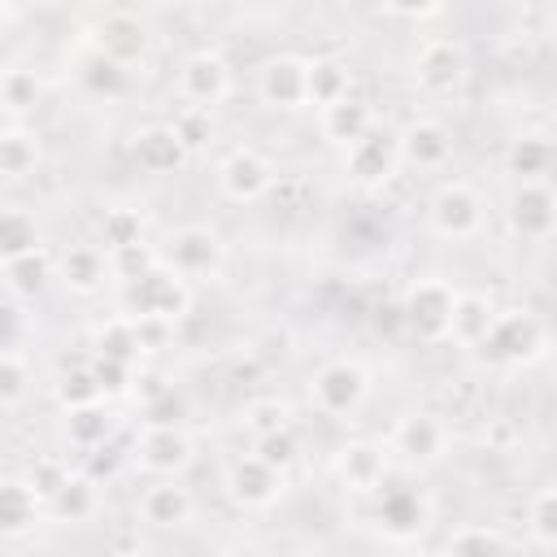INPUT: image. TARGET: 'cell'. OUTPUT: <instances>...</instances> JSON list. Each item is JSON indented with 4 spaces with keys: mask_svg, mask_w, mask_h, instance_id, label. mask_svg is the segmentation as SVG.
I'll return each instance as SVG.
<instances>
[{
    "mask_svg": "<svg viewBox=\"0 0 557 557\" xmlns=\"http://www.w3.org/2000/svg\"><path fill=\"white\" fill-rule=\"evenodd\" d=\"M444 557H505V540L496 527H483V522H470V527H457L444 544Z\"/></svg>",
    "mask_w": 557,
    "mask_h": 557,
    "instance_id": "8d00e7d4",
    "label": "cell"
},
{
    "mask_svg": "<svg viewBox=\"0 0 557 557\" xmlns=\"http://www.w3.org/2000/svg\"><path fill=\"white\" fill-rule=\"evenodd\" d=\"M109 435H113V413L104 409V400H100V405H87V409L65 413V440H70L74 448L96 453V448H104V444H109Z\"/></svg>",
    "mask_w": 557,
    "mask_h": 557,
    "instance_id": "836d02e7",
    "label": "cell"
},
{
    "mask_svg": "<svg viewBox=\"0 0 557 557\" xmlns=\"http://www.w3.org/2000/svg\"><path fill=\"white\" fill-rule=\"evenodd\" d=\"M548 348V326L540 322V313L531 309H500L487 339L479 344V357L496 370H518V366H531L540 361Z\"/></svg>",
    "mask_w": 557,
    "mask_h": 557,
    "instance_id": "7a4b0ae2",
    "label": "cell"
},
{
    "mask_svg": "<svg viewBox=\"0 0 557 557\" xmlns=\"http://www.w3.org/2000/svg\"><path fill=\"white\" fill-rule=\"evenodd\" d=\"M453 157V135L435 117H418L400 131V161L413 170H440Z\"/></svg>",
    "mask_w": 557,
    "mask_h": 557,
    "instance_id": "44dd1931",
    "label": "cell"
},
{
    "mask_svg": "<svg viewBox=\"0 0 557 557\" xmlns=\"http://www.w3.org/2000/svg\"><path fill=\"white\" fill-rule=\"evenodd\" d=\"M109 265H113V278H117V283H131V278H144V274H152L157 265H165V257H161L157 244L139 239V244H126V248L109 252Z\"/></svg>",
    "mask_w": 557,
    "mask_h": 557,
    "instance_id": "ab89813d",
    "label": "cell"
},
{
    "mask_svg": "<svg viewBox=\"0 0 557 557\" xmlns=\"http://www.w3.org/2000/svg\"><path fill=\"white\" fill-rule=\"evenodd\" d=\"M496 300L492 296H483V292H457V305H453V331H448V339H457V344H466V348H479L483 339H487V331H492V322H496Z\"/></svg>",
    "mask_w": 557,
    "mask_h": 557,
    "instance_id": "484cf974",
    "label": "cell"
},
{
    "mask_svg": "<svg viewBox=\"0 0 557 557\" xmlns=\"http://www.w3.org/2000/svg\"><path fill=\"white\" fill-rule=\"evenodd\" d=\"M131 157H135L139 170H148V174H174V170L187 161V148H183L178 135L170 131V122H161V126H144V131H135V139H131Z\"/></svg>",
    "mask_w": 557,
    "mask_h": 557,
    "instance_id": "603a6c76",
    "label": "cell"
},
{
    "mask_svg": "<svg viewBox=\"0 0 557 557\" xmlns=\"http://www.w3.org/2000/svg\"><path fill=\"white\" fill-rule=\"evenodd\" d=\"M218 187L226 200L235 205H248V200H261L270 187H274V161L252 148V144H239L231 148L222 161H218Z\"/></svg>",
    "mask_w": 557,
    "mask_h": 557,
    "instance_id": "4fadbf2b",
    "label": "cell"
},
{
    "mask_svg": "<svg viewBox=\"0 0 557 557\" xmlns=\"http://www.w3.org/2000/svg\"><path fill=\"white\" fill-rule=\"evenodd\" d=\"M309 400L326 418H352L370 400V370L352 357H331L309 379Z\"/></svg>",
    "mask_w": 557,
    "mask_h": 557,
    "instance_id": "277c9868",
    "label": "cell"
},
{
    "mask_svg": "<svg viewBox=\"0 0 557 557\" xmlns=\"http://www.w3.org/2000/svg\"><path fill=\"white\" fill-rule=\"evenodd\" d=\"M261 461H270L274 470H292L296 466V457H300V440H296V431L287 426V431H274V435H265V440H257V448H252Z\"/></svg>",
    "mask_w": 557,
    "mask_h": 557,
    "instance_id": "bcb514c9",
    "label": "cell"
},
{
    "mask_svg": "<svg viewBox=\"0 0 557 557\" xmlns=\"http://www.w3.org/2000/svg\"><path fill=\"white\" fill-rule=\"evenodd\" d=\"M178 96L183 104H196V109H218L226 96H231V65L222 52L213 48H200L191 52L183 65H178Z\"/></svg>",
    "mask_w": 557,
    "mask_h": 557,
    "instance_id": "5bb4252c",
    "label": "cell"
},
{
    "mask_svg": "<svg viewBox=\"0 0 557 557\" xmlns=\"http://www.w3.org/2000/svg\"><path fill=\"white\" fill-rule=\"evenodd\" d=\"M222 492L235 509H270L283 492H287V470H274L270 461H261L257 453L235 457L222 474Z\"/></svg>",
    "mask_w": 557,
    "mask_h": 557,
    "instance_id": "ba28073f",
    "label": "cell"
},
{
    "mask_svg": "<svg viewBox=\"0 0 557 557\" xmlns=\"http://www.w3.org/2000/svg\"><path fill=\"white\" fill-rule=\"evenodd\" d=\"M466 48L457 39H422L418 52H413V83L426 91V96H453L461 83H466Z\"/></svg>",
    "mask_w": 557,
    "mask_h": 557,
    "instance_id": "7c38bea8",
    "label": "cell"
},
{
    "mask_svg": "<svg viewBox=\"0 0 557 557\" xmlns=\"http://www.w3.org/2000/svg\"><path fill=\"white\" fill-rule=\"evenodd\" d=\"M39 513H48V509H44L39 492H35L26 479L13 474V479L0 483V531H4L9 540L26 535V531L39 522Z\"/></svg>",
    "mask_w": 557,
    "mask_h": 557,
    "instance_id": "d4e9b609",
    "label": "cell"
},
{
    "mask_svg": "<svg viewBox=\"0 0 557 557\" xmlns=\"http://www.w3.org/2000/svg\"><path fill=\"white\" fill-rule=\"evenodd\" d=\"M352 500L361 505L366 522L379 535L396 540V544H409V540H418L431 527V500H426L422 487H409V483H392L387 479L374 496H352Z\"/></svg>",
    "mask_w": 557,
    "mask_h": 557,
    "instance_id": "6da1fadb",
    "label": "cell"
},
{
    "mask_svg": "<svg viewBox=\"0 0 557 557\" xmlns=\"http://www.w3.org/2000/svg\"><path fill=\"white\" fill-rule=\"evenodd\" d=\"M396 170H400V135H392L383 126H374L361 144H352L344 152V174L357 187H383Z\"/></svg>",
    "mask_w": 557,
    "mask_h": 557,
    "instance_id": "ac0fdd59",
    "label": "cell"
},
{
    "mask_svg": "<svg viewBox=\"0 0 557 557\" xmlns=\"http://www.w3.org/2000/svg\"><path fill=\"white\" fill-rule=\"evenodd\" d=\"M131 322H135V318H131ZM135 331H139V348H144V352H161V348L170 344V335H174V322L139 318V322H135Z\"/></svg>",
    "mask_w": 557,
    "mask_h": 557,
    "instance_id": "c3c4849f",
    "label": "cell"
},
{
    "mask_svg": "<svg viewBox=\"0 0 557 557\" xmlns=\"http://www.w3.org/2000/svg\"><path fill=\"white\" fill-rule=\"evenodd\" d=\"M87 366H91V374H96V383H100L104 400H113V396H131V392H135V379H139V370H135L131 361H113V357H91Z\"/></svg>",
    "mask_w": 557,
    "mask_h": 557,
    "instance_id": "ee69618b",
    "label": "cell"
},
{
    "mask_svg": "<svg viewBox=\"0 0 557 557\" xmlns=\"http://www.w3.org/2000/svg\"><path fill=\"white\" fill-rule=\"evenodd\" d=\"M70 474H74V470H70L61 457H35V461L26 466V474H22V479H26V483L39 492V500L48 505V500L70 483Z\"/></svg>",
    "mask_w": 557,
    "mask_h": 557,
    "instance_id": "f6af8a7d",
    "label": "cell"
},
{
    "mask_svg": "<svg viewBox=\"0 0 557 557\" xmlns=\"http://www.w3.org/2000/svg\"><path fill=\"white\" fill-rule=\"evenodd\" d=\"M39 78H35V70H22V65H13V70H4V78H0V100H4V122H17L26 109H35V100H39Z\"/></svg>",
    "mask_w": 557,
    "mask_h": 557,
    "instance_id": "74e56055",
    "label": "cell"
},
{
    "mask_svg": "<svg viewBox=\"0 0 557 557\" xmlns=\"http://www.w3.org/2000/svg\"><path fill=\"white\" fill-rule=\"evenodd\" d=\"M113 553H117V557H139V553H144V540H139L135 531H117V535H113Z\"/></svg>",
    "mask_w": 557,
    "mask_h": 557,
    "instance_id": "816d5d0a",
    "label": "cell"
},
{
    "mask_svg": "<svg viewBox=\"0 0 557 557\" xmlns=\"http://www.w3.org/2000/svg\"><path fill=\"white\" fill-rule=\"evenodd\" d=\"M527 531H531L535 544L557 548V483L540 487V492L527 500Z\"/></svg>",
    "mask_w": 557,
    "mask_h": 557,
    "instance_id": "60d3db41",
    "label": "cell"
},
{
    "mask_svg": "<svg viewBox=\"0 0 557 557\" xmlns=\"http://www.w3.org/2000/svg\"><path fill=\"white\" fill-rule=\"evenodd\" d=\"M91 357H113V361H131V366H139L144 348H139V331H135V322H131L126 313L100 322L96 335H91Z\"/></svg>",
    "mask_w": 557,
    "mask_h": 557,
    "instance_id": "1f68e13d",
    "label": "cell"
},
{
    "mask_svg": "<svg viewBox=\"0 0 557 557\" xmlns=\"http://www.w3.org/2000/svg\"><path fill=\"white\" fill-rule=\"evenodd\" d=\"M448 444H453V431H448L444 413H435V409H413V413H405V418L392 426V435H387L392 457L405 461L409 470H426V466L444 461Z\"/></svg>",
    "mask_w": 557,
    "mask_h": 557,
    "instance_id": "5b68a950",
    "label": "cell"
},
{
    "mask_svg": "<svg viewBox=\"0 0 557 557\" xmlns=\"http://www.w3.org/2000/svg\"><path fill=\"white\" fill-rule=\"evenodd\" d=\"M505 170L518 178V183H544V174L553 170V144L544 135H518L509 139L505 148Z\"/></svg>",
    "mask_w": 557,
    "mask_h": 557,
    "instance_id": "f1b7e54d",
    "label": "cell"
},
{
    "mask_svg": "<svg viewBox=\"0 0 557 557\" xmlns=\"http://www.w3.org/2000/svg\"><path fill=\"white\" fill-rule=\"evenodd\" d=\"M35 248H44L39 226H35V213L9 205V209L0 213V252H4V257H22V252H35Z\"/></svg>",
    "mask_w": 557,
    "mask_h": 557,
    "instance_id": "d590c367",
    "label": "cell"
},
{
    "mask_svg": "<svg viewBox=\"0 0 557 557\" xmlns=\"http://www.w3.org/2000/svg\"><path fill=\"white\" fill-rule=\"evenodd\" d=\"M453 305H457V292L444 283V278H418L409 292H405V326L422 339H448L453 331Z\"/></svg>",
    "mask_w": 557,
    "mask_h": 557,
    "instance_id": "8fae6325",
    "label": "cell"
},
{
    "mask_svg": "<svg viewBox=\"0 0 557 557\" xmlns=\"http://www.w3.org/2000/svg\"><path fill=\"white\" fill-rule=\"evenodd\" d=\"M174 383H165L161 374H152V370H139V379H135V396H139V405H152L157 396H165Z\"/></svg>",
    "mask_w": 557,
    "mask_h": 557,
    "instance_id": "681fc988",
    "label": "cell"
},
{
    "mask_svg": "<svg viewBox=\"0 0 557 557\" xmlns=\"http://www.w3.org/2000/svg\"><path fill=\"white\" fill-rule=\"evenodd\" d=\"M257 96H261L265 109H278V113L305 109L309 104V61L292 57V52L270 57L257 70Z\"/></svg>",
    "mask_w": 557,
    "mask_h": 557,
    "instance_id": "9a60e30c",
    "label": "cell"
},
{
    "mask_svg": "<svg viewBox=\"0 0 557 557\" xmlns=\"http://www.w3.org/2000/svg\"><path fill=\"white\" fill-rule=\"evenodd\" d=\"M117 309L126 318H157V322H178L191 313V287L187 278H178L170 265H157L144 278L117 283Z\"/></svg>",
    "mask_w": 557,
    "mask_h": 557,
    "instance_id": "3957f363",
    "label": "cell"
},
{
    "mask_svg": "<svg viewBox=\"0 0 557 557\" xmlns=\"http://www.w3.org/2000/svg\"><path fill=\"white\" fill-rule=\"evenodd\" d=\"M91 48H96L100 57L117 61L122 70H131V65H139V61L148 57L152 30H148V22H144L139 13H131V9H109V13H100L96 26H91Z\"/></svg>",
    "mask_w": 557,
    "mask_h": 557,
    "instance_id": "9c48e42d",
    "label": "cell"
},
{
    "mask_svg": "<svg viewBox=\"0 0 557 557\" xmlns=\"http://www.w3.org/2000/svg\"><path fill=\"white\" fill-rule=\"evenodd\" d=\"M26 392H30V366L17 348H4V357H0V405L13 413Z\"/></svg>",
    "mask_w": 557,
    "mask_h": 557,
    "instance_id": "7bdbcfd3",
    "label": "cell"
},
{
    "mask_svg": "<svg viewBox=\"0 0 557 557\" xmlns=\"http://www.w3.org/2000/svg\"><path fill=\"white\" fill-rule=\"evenodd\" d=\"M44 161V148H39V135L26 131L22 122H4L0 126V174L9 183L35 174V165Z\"/></svg>",
    "mask_w": 557,
    "mask_h": 557,
    "instance_id": "4316f807",
    "label": "cell"
},
{
    "mask_svg": "<svg viewBox=\"0 0 557 557\" xmlns=\"http://www.w3.org/2000/svg\"><path fill=\"white\" fill-rule=\"evenodd\" d=\"M48 518L57 522H87L96 509H100V483L91 474H70V483L44 505Z\"/></svg>",
    "mask_w": 557,
    "mask_h": 557,
    "instance_id": "f546056e",
    "label": "cell"
},
{
    "mask_svg": "<svg viewBox=\"0 0 557 557\" xmlns=\"http://www.w3.org/2000/svg\"><path fill=\"white\" fill-rule=\"evenodd\" d=\"M170 131L178 135V144L187 148V157L191 152H200V148H209L213 144V109H196V104H183L174 117H170Z\"/></svg>",
    "mask_w": 557,
    "mask_h": 557,
    "instance_id": "f35d334b",
    "label": "cell"
},
{
    "mask_svg": "<svg viewBox=\"0 0 557 557\" xmlns=\"http://www.w3.org/2000/svg\"><path fill=\"white\" fill-rule=\"evenodd\" d=\"M0 274H4V287H9L13 300H30L57 278V257L48 248H35V252H22V257H4Z\"/></svg>",
    "mask_w": 557,
    "mask_h": 557,
    "instance_id": "cb8c5ba5",
    "label": "cell"
},
{
    "mask_svg": "<svg viewBox=\"0 0 557 557\" xmlns=\"http://www.w3.org/2000/svg\"><path fill=\"white\" fill-rule=\"evenodd\" d=\"M161 257L187 283L191 278H218L226 270V244L209 226H178V231H170L165 244H161Z\"/></svg>",
    "mask_w": 557,
    "mask_h": 557,
    "instance_id": "8992f818",
    "label": "cell"
},
{
    "mask_svg": "<svg viewBox=\"0 0 557 557\" xmlns=\"http://www.w3.org/2000/svg\"><path fill=\"white\" fill-rule=\"evenodd\" d=\"M392 474V448L379 440H348L335 453V479L348 496H374Z\"/></svg>",
    "mask_w": 557,
    "mask_h": 557,
    "instance_id": "30bf717a",
    "label": "cell"
},
{
    "mask_svg": "<svg viewBox=\"0 0 557 557\" xmlns=\"http://www.w3.org/2000/svg\"><path fill=\"white\" fill-rule=\"evenodd\" d=\"M139 518L157 531H183L196 518V500L178 479H157L139 492Z\"/></svg>",
    "mask_w": 557,
    "mask_h": 557,
    "instance_id": "ffe728a7",
    "label": "cell"
},
{
    "mask_svg": "<svg viewBox=\"0 0 557 557\" xmlns=\"http://www.w3.org/2000/svg\"><path fill=\"white\" fill-rule=\"evenodd\" d=\"M348 96H352V70L339 57H313L309 61V104H318V113H322Z\"/></svg>",
    "mask_w": 557,
    "mask_h": 557,
    "instance_id": "83f0119b",
    "label": "cell"
},
{
    "mask_svg": "<svg viewBox=\"0 0 557 557\" xmlns=\"http://www.w3.org/2000/svg\"><path fill=\"white\" fill-rule=\"evenodd\" d=\"M318 126H322V139H326V144H335L339 152H348V148H352V144H361L379 122H374L370 100L348 96V100H339V104L322 109V113H318Z\"/></svg>",
    "mask_w": 557,
    "mask_h": 557,
    "instance_id": "7402d4cb",
    "label": "cell"
},
{
    "mask_svg": "<svg viewBox=\"0 0 557 557\" xmlns=\"http://www.w3.org/2000/svg\"><path fill=\"white\" fill-rule=\"evenodd\" d=\"M144 231H148V213L144 209H135V205H109L104 218H100V248L104 252H117L126 244L148 239Z\"/></svg>",
    "mask_w": 557,
    "mask_h": 557,
    "instance_id": "d6a6232c",
    "label": "cell"
},
{
    "mask_svg": "<svg viewBox=\"0 0 557 557\" xmlns=\"http://www.w3.org/2000/svg\"><path fill=\"white\" fill-rule=\"evenodd\" d=\"M483 213H487L483 196L470 183H457V178L440 183L431 205H426V222L440 239H474L483 231Z\"/></svg>",
    "mask_w": 557,
    "mask_h": 557,
    "instance_id": "52a82bcc",
    "label": "cell"
},
{
    "mask_svg": "<svg viewBox=\"0 0 557 557\" xmlns=\"http://www.w3.org/2000/svg\"><path fill=\"white\" fill-rule=\"evenodd\" d=\"M191 457H196V444L183 426H144L135 435V461L157 479H178L191 466Z\"/></svg>",
    "mask_w": 557,
    "mask_h": 557,
    "instance_id": "e0dca14e",
    "label": "cell"
},
{
    "mask_svg": "<svg viewBox=\"0 0 557 557\" xmlns=\"http://www.w3.org/2000/svg\"><path fill=\"white\" fill-rule=\"evenodd\" d=\"M113 470H117V453H113L109 444H104V448H96V453H87V470H83V474H91V479L100 483V479H109Z\"/></svg>",
    "mask_w": 557,
    "mask_h": 557,
    "instance_id": "f907efd6",
    "label": "cell"
},
{
    "mask_svg": "<svg viewBox=\"0 0 557 557\" xmlns=\"http://www.w3.org/2000/svg\"><path fill=\"white\" fill-rule=\"evenodd\" d=\"M52 396H57V405H61L65 413H74V409H87V405H100V400H104V392H100V383H96L91 366H70V370H61V374H57V383H52Z\"/></svg>",
    "mask_w": 557,
    "mask_h": 557,
    "instance_id": "e575fe53",
    "label": "cell"
},
{
    "mask_svg": "<svg viewBox=\"0 0 557 557\" xmlns=\"http://www.w3.org/2000/svg\"><path fill=\"white\" fill-rule=\"evenodd\" d=\"M244 426H248L257 440H265V435H274V431H287V426H292V405L278 400V396H257V400L244 405Z\"/></svg>",
    "mask_w": 557,
    "mask_h": 557,
    "instance_id": "b9f144b4",
    "label": "cell"
},
{
    "mask_svg": "<svg viewBox=\"0 0 557 557\" xmlns=\"http://www.w3.org/2000/svg\"><path fill=\"white\" fill-rule=\"evenodd\" d=\"M78 87L87 91V96H100V100H117L122 91H126V83H131V70H122L117 61H109V57H100L96 48H87L83 52V61H78Z\"/></svg>",
    "mask_w": 557,
    "mask_h": 557,
    "instance_id": "4dcf8cb0",
    "label": "cell"
},
{
    "mask_svg": "<svg viewBox=\"0 0 557 557\" xmlns=\"http://www.w3.org/2000/svg\"><path fill=\"white\" fill-rule=\"evenodd\" d=\"M183 413H187V400L170 387L165 396H157L152 405H144V426H183Z\"/></svg>",
    "mask_w": 557,
    "mask_h": 557,
    "instance_id": "7dc6e473",
    "label": "cell"
},
{
    "mask_svg": "<svg viewBox=\"0 0 557 557\" xmlns=\"http://www.w3.org/2000/svg\"><path fill=\"white\" fill-rule=\"evenodd\" d=\"M222 557H270V553H265L257 540H235V544L222 548Z\"/></svg>",
    "mask_w": 557,
    "mask_h": 557,
    "instance_id": "f5cc1de1",
    "label": "cell"
},
{
    "mask_svg": "<svg viewBox=\"0 0 557 557\" xmlns=\"http://www.w3.org/2000/svg\"><path fill=\"white\" fill-rule=\"evenodd\" d=\"M113 278L109 252L100 244H70L65 252H57V283L74 296H96L104 283Z\"/></svg>",
    "mask_w": 557,
    "mask_h": 557,
    "instance_id": "d6986e66",
    "label": "cell"
},
{
    "mask_svg": "<svg viewBox=\"0 0 557 557\" xmlns=\"http://www.w3.org/2000/svg\"><path fill=\"white\" fill-rule=\"evenodd\" d=\"M505 222L518 239H548L557 231V191L548 183H513L505 196Z\"/></svg>",
    "mask_w": 557,
    "mask_h": 557,
    "instance_id": "2e32d148",
    "label": "cell"
}]
</instances>
